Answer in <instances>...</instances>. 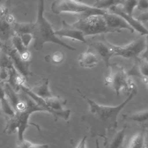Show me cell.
I'll return each instance as SVG.
<instances>
[{
    "label": "cell",
    "instance_id": "cell-1",
    "mask_svg": "<svg viewBox=\"0 0 148 148\" xmlns=\"http://www.w3.org/2000/svg\"><path fill=\"white\" fill-rule=\"evenodd\" d=\"M77 91L89 105L87 112L82 116V122L89 130L92 136H99L104 139L110 131L117 128L118 115L136 95L137 88L135 86L132 88L128 97L122 103L114 106L99 105L83 95L79 90H77Z\"/></svg>",
    "mask_w": 148,
    "mask_h": 148
},
{
    "label": "cell",
    "instance_id": "cell-2",
    "mask_svg": "<svg viewBox=\"0 0 148 148\" xmlns=\"http://www.w3.org/2000/svg\"><path fill=\"white\" fill-rule=\"evenodd\" d=\"M45 0H39L37 18L32 26V37L34 40V47L36 50H41L47 42H52L59 45L69 50L76 49L60 39L54 34L52 25L45 18L43 15Z\"/></svg>",
    "mask_w": 148,
    "mask_h": 148
},
{
    "label": "cell",
    "instance_id": "cell-3",
    "mask_svg": "<svg viewBox=\"0 0 148 148\" xmlns=\"http://www.w3.org/2000/svg\"><path fill=\"white\" fill-rule=\"evenodd\" d=\"M51 10L55 14L72 13L77 15L79 18L92 15H103L108 12L76 0H55L51 5Z\"/></svg>",
    "mask_w": 148,
    "mask_h": 148
},
{
    "label": "cell",
    "instance_id": "cell-4",
    "mask_svg": "<svg viewBox=\"0 0 148 148\" xmlns=\"http://www.w3.org/2000/svg\"><path fill=\"white\" fill-rule=\"evenodd\" d=\"M110 73L104 78V83L110 86L116 95H119L122 90H125L128 94L136 86L127 75L123 66L116 63L109 64Z\"/></svg>",
    "mask_w": 148,
    "mask_h": 148
},
{
    "label": "cell",
    "instance_id": "cell-5",
    "mask_svg": "<svg viewBox=\"0 0 148 148\" xmlns=\"http://www.w3.org/2000/svg\"><path fill=\"white\" fill-rule=\"evenodd\" d=\"M72 25L76 29L81 31L84 36L112 32L108 28L103 15L101 14L80 18Z\"/></svg>",
    "mask_w": 148,
    "mask_h": 148
},
{
    "label": "cell",
    "instance_id": "cell-6",
    "mask_svg": "<svg viewBox=\"0 0 148 148\" xmlns=\"http://www.w3.org/2000/svg\"><path fill=\"white\" fill-rule=\"evenodd\" d=\"M88 48L98 57L102 60L107 68L110 64V59L114 56L116 46L109 43L103 35L93 37L87 41Z\"/></svg>",
    "mask_w": 148,
    "mask_h": 148
},
{
    "label": "cell",
    "instance_id": "cell-7",
    "mask_svg": "<svg viewBox=\"0 0 148 148\" xmlns=\"http://www.w3.org/2000/svg\"><path fill=\"white\" fill-rule=\"evenodd\" d=\"M0 50L4 52L10 59L14 68L26 79L32 75L29 70L31 61H25L12 46L10 40L6 42L0 40Z\"/></svg>",
    "mask_w": 148,
    "mask_h": 148
},
{
    "label": "cell",
    "instance_id": "cell-8",
    "mask_svg": "<svg viewBox=\"0 0 148 148\" xmlns=\"http://www.w3.org/2000/svg\"><path fill=\"white\" fill-rule=\"evenodd\" d=\"M147 48L146 40L140 37L130 43L123 46H116L114 56H121L127 59H135Z\"/></svg>",
    "mask_w": 148,
    "mask_h": 148
},
{
    "label": "cell",
    "instance_id": "cell-9",
    "mask_svg": "<svg viewBox=\"0 0 148 148\" xmlns=\"http://www.w3.org/2000/svg\"><path fill=\"white\" fill-rule=\"evenodd\" d=\"M106 24L112 32H120L121 29H128L131 33L135 30L120 16L108 11L103 14Z\"/></svg>",
    "mask_w": 148,
    "mask_h": 148
},
{
    "label": "cell",
    "instance_id": "cell-10",
    "mask_svg": "<svg viewBox=\"0 0 148 148\" xmlns=\"http://www.w3.org/2000/svg\"><path fill=\"white\" fill-rule=\"evenodd\" d=\"M126 125H124L121 130L110 131L104 138V148H125Z\"/></svg>",
    "mask_w": 148,
    "mask_h": 148
},
{
    "label": "cell",
    "instance_id": "cell-11",
    "mask_svg": "<svg viewBox=\"0 0 148 148\" xmlns=\"http://www.w3.org/2000/svg\"><path fill=\"white\" fill-rule=\"evenodd\" d=\"M127 75L130 77L134 76L141 79L147 85V73L148 63L147 56L142 58L137 57L134 59V64L132 68L126 72Z\"/></svg>",
    "mask_w": 148,
    "mask_h": 148
},
{
    "label": "cell",
    "instance_id": "cell-12",
    "mask_svg": "<svg viewBox=\"0 0 148 148\" xmlns=\"http://www.w3.org/2000/svg\"><path fill=\"white\" fill-rule=\"evenodd\" d=\"M109 12L114 13L121 17L134 30L138 31L141 35H147V30L142 24L137 21L133 16H130L125 13L119 5L112 6L109 8Z\"/></svg>",
    "mask_w": 148,
    "mask_h": 148
},
{
    "label": "cell",
    "instance_id": "cell-13",
    "mask_svg": "<svg viewBox=\"0 0 148 148\" xmlns=\"http://www.w3.org/2000/svg\"><path fill=\"white\" fill-rule=\"evenodd\" d=\"M54 34L57 36L69 38L72 40L80 41L82 43H86L87 42L83 32L75 28L72 24H68L65 20L62 21V28L54 31Z\"/></svg>",
    "mask_w": 148,
    "mask_h": 148
},
{
    "label": "cell",
    "instance_id": "cell-14",
    "mask_svg": "<svg viewBox=\"0 0 148 148\" xmlns=\"http://www.w3.org/2000/svg\"><path fill=\"white\" fill-rule=\"evenodd\" d=\"M30 90L36 95L43 99H46L53 96L49 88L48 78L45 77L42 79Z\"/></svg>",
    "mask_w": 148,
    "mask_h": 148
},
{
    "label": "cell",
    "instance_id": "cell-15",
    "mask_svg": "<svg viewBox=\"0 0 148 148\" xmlns=\"http://www.w3.org/2000/svg\"><path fill=\"white\" fill-rule=\"evenodd\" d=\"M78 61L82 67L93 68L97 65L99 58L91 49L88 48L87 51L79 55Z\"/></svg>",
    "mask_w": 148,
    "mask_h": 148
},
{
    "label": "cell",
    "instance_id": "cell-16",
    "mask_svg": "<svg viewBox=\"0 0 148 148\" xmlns=\"http://www.w3.org/2000/svg\"><path fill=\"white\" fill-rule=\"evenodd\" d=\"M10 41L13 47L18 53L20 57L24 61H31V53L27 47L23 45L20 38L18 35L14 34L11 37Z\"/></svg>",
    "mask_w": 148,
    "mask_h": 148
},
{
    "label": "cell",
    "instance_id": "cell-17",
    "mask_svg": "<svg viewBox=\"0 0 148 148\" xmlns=\"http://www.w3.org/2000/svg\"><path fill=\"white\" fill-rule=\"evenodd\" d=\"M26 79L15 68L13 67L10 69V77L8 83L10 87L16 92L21 91V86L24 84Z\"/></svg>",
    "mask_w": 148,
    "mask_h": 148
},
{
    "label": "cell",
    "instance_id": "cell-18",
    "mask_svg": "<svg viewBox=\"0 0 148 148\" xmlns=\"http://www.w3.org/2000/svg\"><path fill=\"white\" fill-rule=\"evenodd\" d=\"M123 120L128 121L144 123L148 120V110H143L132 113L123 114Z\"/></svg>",
    "mask_w": 148,
    "mask_h": 148
},
{
    "label": "cell",
    "instance_id": "cell-19",
    "mask_svg": "<svg viewBox=\"0 0 148 148\" xmlns=\"http://www.w3.org/2000/svg\"><path fill=\"white\" fill-rule=\"evenodd\" d=\"M146 129L143 128L131 139L127 148H143L145 145Z\"/></svg>",
    "mask_w": 148,
    "mask_h": 148
},
{
    "label": "cell",
    "instance_id": "cell-20",
    "mask_svg": "<svg viewBox=\"0 0 148 148\" xmlns=\"http://www.w3.org/2000/svg\"><path fill=\"white\" fill-rule=\"evenodd\" d=\"M33 23H20L18 22H14L12 24V29L14 34L18 36L27 34H32Z\"/></svg>",
    "mask_w": 148,
    "mask_h": 148
},
{
    "label": "cell",
    "instance_id": "cell-21",
    "mask_svg": "<svg viewBox=\"0 0 148 148\" xmlns=\"http://www.w3.org/2000/svg\"><path fill=\"white\" fill-rule=\"evenodd\" d=\"M65 55L61 51H56L51 54L45 57V60L47 62H51L53 64H59L64 61Z\"/></svg>",
    "mask_w": 148,
    "mask_h": 148
},
{
    "label": "cell",
    "instance_id": "cell-22",
    "mask_svg": "<svg viewBox=\"0 0 148 148\" xmlns=\"http://www.w3.org/2000/svg\"><path fill=\"white\" fill-rule=\"evenodd\" d=\"M139 0H121L119 5H121V9L127 14L132 16L134 10L136 7Z\"/></svg>",
    "mask_w": 148,
    "mask_h": 148
},
{
    "label": "cell",
    "instance_id": "cell-23",
    "mask_svg": "<svg viewBox=\"0 0 148 148\" xmlns=\"http://www.w3.org/2000/svg\"><path fill=\"white\" fill-rule=\"evenodd\" d=\"M121 0H97L93 6L98 9H109L112 6H116L120 4Z\"/></svg>",
    "mask_w": 148,
    "mask_h": 148
},
{
    "label": "cell",
    "instance_id": "cell-24",
    "mask_svg": "<svg viewBox=\"0 0 148 148\" xmlns=\"http://www.w3.org/2000/svg\"><path fill=\"white\" fill-rule=\"evenodd\" d=\"M16 148H49V146L46 144H35L24 139L18 141Z\"/></svg>",
    "mask_w": 148,
    "mask_h": 148
},
{
    "label": "cell",
    "instance_id": "cell-25",
    "mask_svg": "<svg viewBox=\"0 0 148 148\" xmlns=\"http://www.w3.org/2000/svg\"><path fill=\"white\" fill-rule=\"evenodd\" d=\"M0 103L1 109L3 113H4L5 114L8 115L10 117H13L15 114L14 110L11 106L10 104L9 103L6 97L0 100Z\"/></svg>",
    "mask_w": 148,
    "mask_h": 148
},
{
    "label": "cell",
    "instance_id": "cell-26",
    "mask_svg": "<svg viewBox=\"0 0 148 148\" xmlns=\"http://www.w3.org/2000/svg\"><path fill=\"white\" fill-rule=\"evenodd\" d=\"M13 67V65L9 57L0 50V68L11 69Z\"/></svg>",
    "mask_w": 148,
    "mask_h": 148
},
{
    "label": "cell",
    "instance_id": "cell-27",
    "mask_svg": "<svg viewBox=\"0 0 148 148\" xmlns=\"http://www.w3.org/2000/svg\"><path fill=\"white\" fill-rule=\"evenodd\" d=\"M10 77V69L0 68V83H7Z\"/></svg>",
    "mask_w": 148,
    "mask_h": 148
},
{
    "label": "cell",
    "instance_id": "cell-28",
    "mask_svg": "<svg viewBox=\"0 0 148 148\" xmlns=\"http://www.w3.org/2000/svg\"><path fill=\"white\" fill-rule=\"evenodd\" d=\"M23 43V45L26 47H28V46L31 42L32 39H33L32 35L31 34H24L19 36Z\"/></svg>",
    "mask_w": 148,
    "mask_h": 148
},
{
    "label": "cell",
    "instance_id": "cell-29",
    "mask_svg": "<svg viewBox=\"0 0 148 148\" xmlns=\"http://www.w3.org/2000/svg\"><path fill=\"white\" fill-rule=\"evenodd\" d=\"M10 13V12L8 6L3 5H0V19L4 20Z\"/></svg>",
    "mask_w": 148,
    "mask_h": 148
},
{
    "label": "cell",
    "instance_id": "cell-30",
    "mask_svg": "<svg viewBox=\"0 0 148 148\" xmlns=\"http://www.w3.org/2000/svg\"><path fill=\"white\" fill-rule=\"evenodd\" d=\"M134 18L138 21L141 24H144L147 22L148 20V14H147V11L144 12L142 13L139 14L138 16H136L134 17Z\"/></svg>",
    "mask_w": 148,
    "mask_h": 148
},
{
    "label": "cell",
    "instance_id": "cell-31",
    "mask_svg": "<svg viewBox=\"0 0 148 148\" xmlns=\"http://www.w3.org/2000/svg\"><path fill=\"white\" fill-rule=\"evenodd\" d=\"M138 9L146 12L148 8V3L147 0H139L136 5Z\"/></svg>",
    "mask_w": 148,
    "mask_h": 148
},
{
    "label": "cell",
    "instance_id": "cell-32",
    "mask_svg": "<svg viewBox=\"0 0 148 148\" xmlns=\"http://www.w3.org/2000/svg\"><path fill=\"white\" fill-rule=\"evenodd\" d=\"M86 140H87V135H84L82 138L80 142L78 143L76 148H86Z\"/></svg>",
    "mask_w": 148,
    "mask_h": 148
},
{
    "label": "cell",
    "instance_id": "cell-33",
    "mask_svg": "<svg viewBox=\"0 0 148 148\" xmlns=\"http://www.w3.org/2000/svg\"><path fill=\"white\" fill-rule=\"evenodd\" d=\"M5 98V94L3 87V84L0 83V100Z\"/></svg>",
    "mask_w": 148,
    "mask_h": 148
},
{
    "label": "cell",
    "instance_id": "cell-34",
    "mask_svg": "<svg viewBox=\"0 0 148 148\" xmlns=\"http://www.w3.org/2000/svg\"><path fill=\"white\" fill-rule=\"evenodd\" d=\"M95 148H100L98 139H97L96 140H95Z\"/></svg>",
    "mask_w": 148,
    "mask_h": 148
},
{
    "label": "cell",
    "instance_id": "cell-35",
    "mask_svg": "<svg viewBox=\"0 0 148 148\" xmlns=\"http://www.w3.org/2000/svg\"><path fill=\"white\" fill-rule=\"evenodd\" d=\"M76 1H79V2H82V1H83V0H76Z\"/></svg>",
    "mask_w": 148,
    "mask_h": 148
},
{
    "label": "cell",
    "instance_id": "cell-36",
    "mask_svg": "<svg viewBox=\"0 0 148 148\" xmlns=\"http://www.w3.org/2000/svg\"><path fill=\"white\" fill-rule=\"evenodd\" d=\"M144 148H146V147H144Z\"/></svg>",
    "mask_w": 148,
    "mask_h": 148
}]
</instances>
